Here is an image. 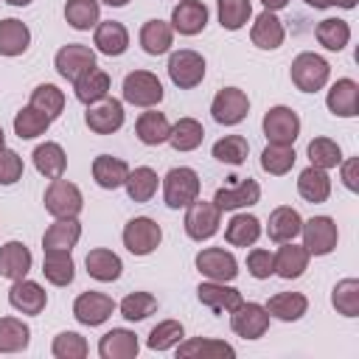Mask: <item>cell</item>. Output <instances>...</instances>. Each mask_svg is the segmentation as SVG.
<instances>
[{"label": "cell", "instance_id": "6da1fadb", "mask_svg": "<svg viewBox=\"0 0 359 359\" xmlns=\"http://www.w3.org/2000/svg\"><path fill=\"white\" fill-rule=\"evenodd\" d=\"M160 188H163L165 208L180 210V208H188L194 199H199L202 180L191 165H174L165 177H160Z\"/></svg>", "mask_w": 359, "mask_h": 359}, {"label": "cell", "instance_id": "7a4b0ae2", "mask_svg": "<svg viewBox=\"0 0 359 359\" xmlns=\"http://www.w3.org/2000/svg\"><path fill=\"white\" fill-rule=\"evenodd\" d=\"M289 79L300 93H320L331 79V65L325 56H320L314 50H303L292 59Z\"/></svg>", "mask_w": 359, "mask_h": 359}, {"label": "cell", "instance_id": "3957f363", "mask_svg": "<svg viewBox=\"0 0 359 359\" xmlns=\"http://www.w3.org/2000/svg\"><path fill=\"white\" fill-rule=\"evenodd\" d=\"M42 205L53 219H76L84 208V194L76 182L56 177L48 182V188L42 194Z\"/></svg>", "mask_w": 359, "mask_h": 359}, {"label": "cell", "instance_id": "277c9868", "mask_svg": "<svg viewBox=\"0 0 359 359\" xmlns=\"http://www.w3.org/2000/svg\"><path fill=\"white\" fill-rule=\"evenodd\" d=\"M121 95H123V104L149 109V107H157L163 101L165 90H163V81L157 79V73H151V70H132V73L123 76Z\"/></svg>", "mask_w": 359, "mask_h": 359}, {"label": "cell", "instance_id": "5b68a950", "mask_svg": "<svg viewBox=\"0 0 359 359\" xmlns=\"http://www.w3.org/2000/svg\"><path fill=\"white\" fill-rule=\"evenodd\" d=\"M168 79L174 87L180 90H194L202 84L205 73H208V62L199 50H191V48H180V50H171L168 56Z\"/></svg>", "mask_w": 359, "mask_h": 359}, {"label": "cell", "instance_id": "8992f818", "mask_svg": "<svg viewBox=\"0 0 359 359\" xmlns=\"http://www.w3.org/2000/svg\"><path fill=\"white\" fill-rule=\"evenodd\" d=\"M121 241L123 247L137 255V258H146L151 255L160 244H163V227L151 219V216H135L123 224V233H121Z\"/></svg>", "mask_w": 359, "mask_h": 359}, {"label": "cell", "instance_id": "52a82bcc", "mask_svg": "<svg viewBox=\"0 0 359 359\" xmlns=\"http://www.w3.org/2000/svg\"><path fill=\"white\" fill-rule=\"evenodd\" d=\"M219 224H222V210L213 205V199H194L188 208H185V219H182V227H185V236L191 241H208L219 233Z\"/></svg>", "mask_w": 359, "mask_h": 359}, {"label": "cell", "instance_id": "ba28073f", "mask_svg": "<svg viewBox=\"0 0 359 359\" xmlns=\"http://www.w3.org/2000/svg\"><path fill=\"white\" fill-rule=\"evenodd\" d=\"M300 238H303V247L309 250V255L323 258V255H331L337 250L339 227L331 216H311V219H303Z\"/></svg>", "mask_w": 359, "mask_h": 359}, {"label": "cell", "instance_id": "9c48e42d", "mask_svg": "<svg viewBox=\"0 0 359 359\" xmlns=\"http://www.w3.org/2000/svg\"><path fill=\"white\" fill-rule=\"evenodd\" d=\"M300 126H303L300 115L286 104L269 107L264 112V121H261L266 143H289V146H294V140L300 137Z\"/></svg>", "mask_w": 359, "mask_h": 359}, {"label": "cell", "instance_id": "30bf717a", "mask_svg": "<svg viewBox=\"0 0 359 359\" xmlns=\"http://www.w3.org/2000/svg\"><path fill=\"white\" fill-rule=\"evenodd\" d=\"M269 311L264 303H252V300H241L233 311H230V328L236 337L241 339H261L269 331Z\"/></svg>", "mask_w": 359, "mask_h": 359}, {"label": "cell", "instance_id": "8fae6325", "mask_svg": "<svg viewBox=\"0 0 359 359\" xmlns=\"http://www.w3.org/2000/svg\"><path fill=\"white\" fill-rule=\"evenodd\" d=\"M210 115L219 126H238L250 115V95L241 87H222L210 101Z\"/></svg>", "mask_w": 359, "mask_h": 359}, {"label": "cell", "instance_id": "7c38bea8", "mask_svg": "<svg viewBox=\"0 0 359 359\" xmlns=\"http://www.w3.org/2000/svg\"><path fill=\"white\" fill-rule=\"evenodd\" d=\"M194 266H196V272L205 280H224V283H230L238 275V261L224 247H202L196 252V258H194Z\"/></svg>", "mask_w": 359, "mask_h": 359}, {"label": "cell", "instance_id": "4fadbf2b", "mask_svg": "<svg viewBox=\"0 0 359 359\" xmlns=\"http://www.w3.org/2000/svg\"><path fill=\"white\" fill-rule=\"evenodd\" d=\"M53 67L56 73L65 79V81H76L79 76H84L87 70L95 67V50L90 45H81V42H67L56 50L53 56Z\"/></svg>", "mask_w": 359, "mask_h": 359}, {"label": "cell", "instance_id": "5bb4252c", "mask_svg": "<svg viewBox=\"0 0 359 359\" xmlns=\"http://www.w3.org/2000/svg\"><path fill=\"white\" fill-rule=\"evenodd\" d=\"M118 309V303L109 297V294H104V292H81L76 300H73V317H76V323H81V325H87V328H98V325H104L109 317H112V311Z\"/></svg>", "mask_w": 359, "mask_h": 359}, {"label": "cell", "instance_id": "9a60e30c", "mask_svg": "<svg viewBox=\"0 0 359 359\" xmlns=\"http://www.w3.org/2000/svg\"><path fill=\"white\" fill-rule=\"evenodd\" d=\"M123 121H126L123 101H118V98H112V95H107V98L90 104L87 112H84V123H87V129L95 132V135H115V132L123 126Z\"/></svg>", "mask_w": 359, "mask_h": 359}, {"label": "cell", "instance_id": "2e32d148", "mask_svg": "<svg viewBox=\"0 0 359 359\" xmlns=\"http://www.w3.org/2000/svg\"><path fill=\"white\" fill-rule=\"evenodd\" d=\"M261 202V185H258V180H252V177H244V180H238V182H233V185H222L216 194H213V205L224 213H233V210H247V208H252V205H258Z\"/></svg>", "mask_w": 359, "mask_h": 359}, {"label": "cell", "instance_id": "e0dca14e", "mask_svg": "<svg viewBox=\"0 0 359 359\" xmlns=\"http://www.w3.org/2000/svg\"><path fill=\"white\" fill-rule=\"evenodd\" d=\"M210 11L202 0H177V6L171 8V28L180 36H196L208 28Z\"/></svg>", "mask_w": 359, "mask_h": 359}, {"label": "cell", "instance_id": "ac0fdd59", "mask_svg": "<svg viewBox=\"0 0 359 359\" xmlns=\"http://www.w3.org/2000/svg\"><path fill=\"white\" fill-rule=\"evenodd\" d=\"M8 306L25 317H36L45 311L48 306V292L31 280V278H20V280H11V289H8Z\"/></svg>", "mask_w": 359, "mask_h": 359}, {"label": "cell", "instance_id": "d6986e66", "mask_svg": "<svg viewBox=\"0 0 359 359\" xmlns=\"http://www.w3.org/2000/svg\"><path fill=\"white\" fill-rule=\"evenodd\" d=\"M196 300L205 309H210L213 314H230L244 297H241V292L236 286H230L224 280H202L196 286Z\"/></svg>", "mask_w": 359, "mask_h": 359}, {"label": "cell", "instance_id": "ffe728a7", "mask_svg": "<svg viewBox=\"0 0 359 359\" xmlns=\"http://www.w3.org/2000/svg\"><path fill=\"white\" fill-rule=\"evenodd\" d=\"M250 42L258 48V50H278L283 42H286V28H283V20L275 14V11H261L252 25H250Z\"/></svg>", "mask_w": 359, "mask_h": 359}, {"label": "cell", "instance_id": "44dd1931", "mask_svg": "<svg viewBox=\"0 0 359 359\" xmlns=\"http://www.w3.org/2000/svg\"><path fill=\"white\" fill-rule=\"evenodd\" d=\"M325 107L334 118H356L359 115V81L337 79L325 93Z\"/></svg>", "mask_w": 359, "mask_h": 359}, {"label": "cell", "instance_id": "7402d4cb", "mask_svg": "<svg viewBox=\"0 0 359 359\" xmlns=\"http://www.w3.org/2000/svg\"><path fill=\"white\" fill-rule=\"evenodd\" d=\"M93 45L98 53H104L109 59L123 56L129 50V28L118 20H101L93 28Z\"/></svg>", "mask_w": 359, "mask_h": 359}, {"label": "cell", "instance_id": "603a6c76", "mask_svg": "<svg viewBox=\"0 0 359 359\" xmlns=\"http://www.w3.org/2000/svg\"><path fill=\"white\" fill-rule=\"evenodd\" d=\"M31 264H34V255L25 241L11 238V241L0 244V278H6V280L28 278Z\"/></svg>", "mask_w": 359, "mask_h": 359}, {"label": "cell", "instance_id": "cb8c5ba5", "mask_svg": "<svg viewBox=\"0 0 359 359\" xmlns=\"http://www.w3.org/2000/svg\"><path fill=\"white\" fill-rule=\"evenodd\" d=\"M137 353H140V339L129 328H109L98 339L101 359H135Z\"/></svg>", "mask_w": 359, "mask_h": 359}, {"label": "cell", "instance_id": "d4e9b609", "mask_svg": "<svg viewBox=\"0 0 359 359\" xmlns=\"http://www.w3.org/2000/svg\"><path fill=\"white\" fill-rule=\"evenodd\" d=\"M174 351L182 359H233L236 356V348L216 337H191V339H182Z\"/></svg>", "mask_w": 359, "mask_h": 359}, {"label": "cell", "instance_id": "484cf974", "mask_svg": "<svg viewBox=\"0 0 359 359\" xmlns=\"http://www.w3.org/2000/svg\"><path fill=\"white\" fill-rule=\"evenodd\" d=\"M300 227H303V216L297 208L292 205H278L269 219H266V236L269 241L275 244H283V241H294L300 236Z\"/></svg>", "mask_w": 359, "mask_h": 359}, {"label": "cell", "instance_id": "4316f807", "mask_svg": "<svg viewBox=\"0 0 359 359\" xmlns=\"http://www.w3.org/2000/svg\"><path fill=\"white\" fill-rule=\"evenodd\" d=\"M84 266H87V275L98 283H115L123 275V261L109 247H93L84 258Z\"/></svg>", "mask_w": 359, "mask_h": 359}, {"label": "cell", "instance_id": "83f0119b", "mask_svg": "<svg viewBox=\"0 0 359 359\" xmlns=\"http://www.w3.org/2000/svg\"><path fill=\"white\" fill-rule=\"evenodd\" d=\"M261 233H264L261 219L247 210H233L230 222L224 224V241L230 247H252L261 238Z\"/></svg>", "mask_w": 359, "mask_h": 359}, {"label": "cell", "instance_id": "f1b7e54d", "mask_svg": "<svg viewBox=\"0 0 359 359\" xmlns=\"http://www.w3.org/2000/svg\"><path fill=\"white\" fill-rule=\"evenodd\" d=\"M168 135H171V121L165 118V112L149 107L146 112L137 115V121H135V137H137L143 146L168 143Z\"/></svg>", "mask_w": 359, "mask_h": 359}, {"label": "cell", "instance_id": "f546056e", "mask_svg": "<svg viewBox=\"0 0 359 359\" xmlns=\"http://www.w3.org/2000/svg\"><path fill=\"white\" fill-rule=\"evenodd\" d=\"M309 261H311V255L303 244L283 241L275 252V275L283 278V280H297L309 269Z\"/></svg>", "mask_w": 359, "mask_h": 359}, {"label": "cell", "instance_id": "4dcf8cb0", "mask_svg": "<svg viewBox=\"0 0 359 359\" xmlns=\"http://www.w3.org/2000/svg\"><path fill=\"white\" fill-rule=\"evenodd\" d=\"M93 180L98 188L104 191H115V188H123L126 177H129V163L123 157H115V154H98L93 160Z\"/></svg>", "mask_w": 359, "mask_h": 359}, {"label": "cell", "instance_id": "1f68e13d", "mask_svg": "<svg viewBox=\"0 0 359 359\" xmlns=\"http://www.w3.org/2000/svg\"><path fill=\"white\" fill-rule=\"evenodd\" d=\"M31 48V28L17 17L0 20V56L17 59Z\"/></svg>", "mask_w": 359, "mask_h": 359}, {"label": "cell", "instance_id": "d6a6232c", "mask_svg": "<svg viewBox=\"0 0 359 359\" xmlns=\"http://www.w3.org/2000/svg\"><path fill=\"white\" fill-rule=\"evenodd\" d=\"M137 42H140L143 53H149V56H163V53H168L171 45H174V28H171V22H165V20H146V22L140 25V31H137Z\"/></svg>", "mask_w": 359, "mask_h": 359}, {"label": "cell", "instance_id": "836d02e7", "mask_svg": "<svg viewBox=\"0 0 359 359\" xmlns=\"http://www.w3.org/2000/svg\"><path fill=\"white\" fill-rule=\"evenodd\" d=\"M42 275L50 286H70L76 278V261L70 250H42Z\"/></svg>", "mask_w": 359, "mask_h": 359}, {"label": "cell", "instance_id": "e575fe53", "mask_svg": "<svg viewBox=\"0 0 359 359\" xmlns=\"http://www.w3.org/2000/svg\"><path fill=\"white\" fill-rule=\"evenodd\" d=\"M266 311L272 320H280V323H297L303 320V314L309 311V297L303 292H278L272 294L266 303Z\"/></svg>", "mask_w": 359, "mask_h": 359}, {"label": "cell", "instance_id": "d590c367", "mask_svg": "<svg viewBox=\"0 0 359 359\" xmlns=\"http://www.w3.org/2000/svg\"><path fill=\"white\" fill-rule=\"evenodd\" d=\"M31 160H34V168H36L45 180L65 177V171H67V154H65L62 143H56V140H45V143H39V146L34 149Z\"/></svg>", "mask_w": 359, "mask_h": 359}, {"label": "cell", "instance_id": "8d00e7d4", "mask_svg": "<svg viewBox=\"0 0 359 359\" xmlns=\"http://www.w3.org/2000/svg\"><path fill=\"white\" fill-rule=\"evenodd\" d=\"M109 87H112V81H109V73H107V70H101L98 65L73 81V93H76V101H81L84 107H90V104H95V101L107 98V95H109Z\"/></svg>", "mask_w": 359, "mask_h": 359}, {"label": "cell", "instance_id": "74e56055", "mask_svg": "<svg viewBox=\"0 0 359 359\" xmlns=\"http://www.w3.org/2000/svg\"><path fill=\"white\" fill-rule=\"evenodd\" d=\"M297 194L300 199L311 202V205H320L331 196V177L325 168H317V165H306L300 174H297Z\"/></svg>", "mask_w": 359, "mask_h": 359}, {"label": "cell", "instance_id": "f35d334b", "mask_svg": "<svg viewBox=\"0 0 359 359\" xmlns=\"http://www.w3.org/2000/svg\"><path fill=\"white\" fill-rule=\"evenodd\" d=\"M81 238V222L76 219H53L42 233V250H73Z\"/></svg>", "mask_w": 359, "mask_h": 359}, {"label": "cell", "instance_id": "ab89813d", "mask_svg": "<svg viewBox=\"0 0 359 359\" xmlns=\"http://www.w3.org/2000/svg\"><path fill=\"white\" fill-rule=\"evenodd\" d=\"M297 163V151L289 143H266L261 151V171L269 177H286Z\"/></svg>", "mask_w": 359, "mask_h": 359}, {"label": "cell", "instance_id": "60d3db41", "mask_svg": "<svg viewBox=\"0 0 359 359\" xmlns=\"http://www.w3.org/2000/svg\"><path fill=\"white\" fill-rule=\"evenodd\" d=\"M123 188H126V196L132 202H151L157 188H160V177L151 165H137V168H129Z\"/></svg>", "mask_w": 359, "mask_h": 359}, {"label": "cell", "instance_id": "b9f144b4", "mask_svg": "<svg viewBox=\"0 0 359 359\" xmlns=\"http://www.w3.org/2000/svg\"><path fill=\"white\" fill-rule=\"evenodd\" d=\"M314 39H317L325 50L339 53V50H345V45L351 42V25H348V20H342V17H325V20L317 22Z\"/></svg>", "mask_w": 359, "mask_h": 359}, {"label": "cell", "instance_id": "7bdbcfd3", "mask_svg": "<svg viewBox=\"0 0 359 359\" xmlns=\"http://www.w3.org/2000/svg\"><path fill=\"white\" fill-rule=\"evenodd\" d=\"M31 345V328L22 317H0V353H22Z\"/></svg>", "mask_w": 359, "mask_h": 359}, {"label": "cell", "instance_id": "ee69618b", "mask_svg": "<svg viewBox=\"0 0 359 359\" xmlns=\"http://www.w3.org/2000/svg\"><path fill=\"white\" fill-rule=\"evenodd\" d=\"M202 140H205V126H202L196 118L185 115V118H180L177 123H171L168 143H171L174 151H194V149L202 146Z\"/></svg>", "mask_w": 359, "mask_h": 359}, {"label": "cell", "instance_id": "f6af8a7d", "mask_svg": "<svg viewBox=\"0 0 359 359\" xmlns=\"http://www.w3.org/2000/svg\"><path fill=\"white\" fill-rule=\"evenodd\" d=\"M65 22L73 31H90L101 22V3L98 0H67L65 3Z\"/></svg>", "mask_w": 359, "mask_h": 359}, {"label": "cell", "instance_id": "bcb514c9", "mask_svg": "<svg viewBox=\"0 0 359 359\" xmlns=\"http://www.w3.org/2000/svg\"><path fill=\"white\" fill-rule=\"evenodd\" d=\"M50 123H53V121H50L45 112L34 109L31 104H25L22 109H17V115H14V121H11L14 135H17L20 140H34V137L45 135V132L50 129Z\"/></svg>", "mask_w": 359, "mask_h": 359}, {"label": "cell", "instance_id": "7dc6e473", "mask_svg": "<svg viewBox=\"0 0 359 359\" xmlns=\"http://www.w3.org/2000/svg\"><path fill=\"white\" fill-rule=\"evenodd\" d=\"M306 154H309V165H317V168H337L342 163V146L334 140V137H311L309 146H306Z\"/></svg>", "mask_w": 359, "mask_h": 359}, {"label": "cell", "instance_id": "c3c4849f", "mask_svg": "<svg viewBox=\"0 0 359 359\" xmlns=\"http://www.w3.org/2000/svg\"><path fill=\"white\" fill-rule=\"evenodd\" d=\"M182 339H185V325H182L180 320H160V323L149 331L146 348L163 353V351H174Z\"/></svg>", "mask_w": 359, "mask_h": 359}, {"label": "cell", "instance_id": "681fc988", "mask_svg": "<svg viewBox=\"0 0 359 359\" xmlns=\"http://www.w3.org/2000/svg\"><path fill=\"white\" fill-rule=\"evenodd\" d=\"M65 90H59L56 84H50V81H45V84H36L34 90H31V98H28V104L34 107V109H39V112H45L50 121H56L62 112H65Z\"/></svg>", "mask_w": 359, "mask_h": 359}, {"label": "cell", "instance_id": "f907efd6", "mask_svg": "<svg viewBox=\"0 0 359 359\" xmlns=\"http://www.w3.org/2000/svg\"><path fill=\"white\" fill-rule=\"evenodd\" d=\"M216 17L224 31H241L252 20V0H216Z\"/></svg>", "mask_w": 359, "mask_h": 359}, {"label": "cell", "instance_id": "816d5d0a", "mask_svg": "<svg viewBox=\"0 0 359 359\" xmlns=\"http://www.w3.org/2000/svg\"><path fill=\"white\" fill-rule=\"evenodd\" d=\"M331 306L342 317H359V278H342L331 289Z\"/></svg>", "mask_w": 359, "mask_h": 359}, {"label": "cell", "instance_id": "f5cc1de1", "mask_svg": "<svg viewBox=\"0 0 359 359\" xmlns=\"http://www.w3.org/2000/svg\"><path fill=\"white\" fill-rule=\"evenodd\" d=\"M157 297L151 292H129L121 303H118V311L126 323H140L146 317H151L157 311Z\"/></svg>", "mask_w": 359, "mask_h": 359}, {"label": "cell", "instance_id": "db71d44e", "mask_svg": "<svg viewBox=\"0 0 359 359\" xmlns=\"http://www.w3.org/2000/svg\"><path fill=\"white\" fill-rule=\"evenodd\" d=\"M210 154H213L219 163H224V165H241V163L247 160V154H250V143H247V137H241V135H224V137H219V140L213 143Z\"/></svg>", "mask_w": 359, "mask_h": 359}, {"label": "cell", "instance_id": "11a10c76", "mask_svg": "<svg viewBox=\"0 0 359 359\" xmlns=\"http://www.w3.org/2000/svg\"><path fill=\"white\" fill-rule=\"evenodd\" d=\"M50 353L56 359H84L90 353V345L79 331H59L50 342Z\"/></svg>", "mask_w": 359, "mask_h": 359}, {"label": "cell", "instance_id": "9f6ffc18", "mask_svg": "<svg viewBox=\"0 0 359 359\" xmlns=\"http://www.w3.org/2000/svg\"><path fill=\"white\" fill-rule=\"evenodd\" d=\"M247 272L255 278V280H266L275 275V252L272 250H264V247H252L247 252Z\"/></svg>", "mask_w": 359, "mask_h": 359}, {"label": "cell", "instance_id": "6f0895ef", "mask_svg": "<svg viewBox=\"0 0 359 359\" xmlns=\"http://www.w3.org/2000/svg\"><path fill=\"white\" fill-rule=\"evenodd\" d=\"M22 171H25V163H22V157L14 151V149H8V146H0V185H14V182H20L22 180Z\"/></svg>", "mask_w": 359, "mask_h": 359}, {"label": "cell", "instance_id": "680465c9", "mask_svg": "<svg viewBox=\"0 0 359 359\" xmlns=\"http://www.w3.org/2000/svg\"><path fill=\"white\" fill-rule=\"evenodd\" d=\"M337 168H339L342 185H345L351 194H356V191H359V157H342V163H339Z\"/></svg>", "mask_w": 359, "mask_h": 359}, {"label": "cell", "instance_id": "91938a15", "mask_svg": "<svg viewBox=\"0 0 359 359\" xmlns=\"http://www.w3.org/2000/svg\"><path fill=\"white\" fill-rule=\"evenodd\" d=\"M261 6H264L266 11H275V14H278L280 8H286V6H289V0H261Z\"/></svg>", "mask_w": 359, "mask_h": 359}, {"label": "cell", "instance_id": "94428289", "mask_svg": "<svg viewBox=\"0 0 359 359\" xmlns=\"http://www.w3.org/2000/svg\"><path fill=\"white\" fill-rule=\"evenodd\" d=\"M306 6H311V8H331L337 0H303Z\"/></svg>", "mask_w": 359, "mask_h": 359}, {"label": "cell", "instance_id": "6125c7cd", "mask_svg": "<svg viewBox=\"0 0 359 359\" xmlns=\"http://www.w3.org/2000/svg\"><path fill=\"white\" fill-rule=\"evenodd\" d=\"M356 3H359V0H337L334 6H339V8H345V11H351V8H356Z\"/></svg>", "mask_w": 359, "mask_h": 359}, {"label": "cell", "instance_id": "be15d7a7", "mask_svg": "<svg viewBox=\"0 0 359 359\" xmlns=\"http://www.w3.org/2000/svg\"><path fill=\"white\" fill-rule=\"evenodd\" d=\"M98 3H104V6H112V8H123L129 0H98Z\"/></svg>", "mask_w": 359, "mask_h": 359}, {"label": "cell", "instance_id": "e7e4bbea", "mask_svg": "<svg viewBox=\"0 0 359 359\" xmlns=\"http://www.w3.org/2000/svg\"><path fill=\"white\" fill-rule=\"evenodd\" d=\"M3 3H8V6H17V8H25V6H31L34 0H3Z\"/></svg>", "mask_w": 359, "mask_h": 359}, {"label": "cell", "instance_id": "03108f58", "mask_svg": "<svg viewBox=\"0 0 359 359\" xmlns=\"http://www.w3.org/2000/svg\"><path fill=\"white\" fill-rule=\"evenodd\" d=\"M0 146H6V132H3V126H0Z\"/></svg>", "mask_w": 359, "mask_h": 359}]
</instances>
